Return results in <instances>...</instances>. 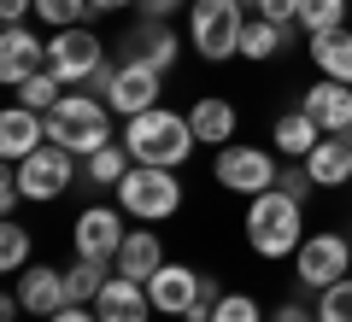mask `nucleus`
<instances>
[{
	"mask_svg": "<svg viewBox=\"0 0 352 322\" xmlns=\"http://www.w3.org/2000/svg\"><path fill=\"white\" fill-rule=\"evenodd\" d=\"M124 147H129V159H135V164L176 170L182 159H194V147H200V141H194V124H188V117H176V112H164V106H153V112L129 117Z\"/></svg>",
	"mask_w": 352,
	"mask_h": 322,
	"instance_id": "obj_1",
	"label": "nucleus"
},
{
	"mask_svg": "<svg viewBox=\"0 0 352 322\" xmlns=\"http://www.w3.org/2000/svg\"><path fill=\"white\" fill-rule=\"evenodd\" d=\"M47 141L76 159H94L100 147H112V106L94 94H65L47 112Z\"/></svg>",
	"mask_w": 352,
	"mask_h": 322,
	"instance_id": "obj_2",
	"label": "nucleus"
},
{
	"mask_svg": "<svg viewBox=\"0 0 352 322\" xmlns=\"http://www.w3.org/2000/svg\"><path fill=\"white\" fill-rule=\"evenodd\" d=\"M300 240H305V229H300V199H288L282 187L247 199V246L258 252V258H294Z\"/></svg>",
	"mask_w": 352,
	"mask_h": 322,
	"instance_id": "obj_3",
	"label": "nucleus"
},
{
	"mask_svg": "<svg viewBox=\"0 0 352 322\" xmlns=\"http://www.w3.org/2000/svg\"><path fill=\"white\" fill-rule=\"evenodd\" d=\"M112 194H118V205H124L135 223H164V217H176V205H182L176 170H159V164H129V176Z\"/></svg>",
	"mask_w": 352,
	"mask_h": 322,
	"instance_id": "obj_4",
	"label": "nucleus"
},
{
	"mask_svg": "<svg viewBox=\"0 0 352 322\" xmlns=\"http://www.w3.org/2000/svg\"><path fill=\"white\" fill-rule=\"evenodd\" d=\"M188 36H194V47H200V59H212V65L235 59L241 36H247V6H241V0H194Z\"/></svg>",
	"mask_w": 352,
	"mask_h": 322,
	"instance_id": "obj_5",
	"label": "nucleus"
},
{
	"mask_svg": "<svg viewBox=\"0 0 352 322\" xmlns=\"http://www.w3.org/2000/svg\"><path fill=\"white\" fill-rule=\"evenodd\" d=\"M106 65V41L94 36L88 24H76V30H53V41H47V71L59 76L65 88H82V82H94V71Z\"/></svg>",
	"mask_w": 352,
	"mask_h": 322,
	"instance_id": "obj_6",
	"label": "nucleus"
},
{
	"mask_svg": "<svg viewBox=\"0 0 352 322\" xmlns=\"http://www.w3.org/2000/svg\"><path fill=\"white\" fill-rule=\"evenodd\" d=\"M212 176L229 187V194H247L252 199V194H270L282 170H276V159H270L264 147H217Z\"/></svg>",
	"mask_w": 352,
	"mask_h": 322,
	"instance_id": "obj_7",
	"label": "nucleus"
},
{
	"mask_svg": "<svg viewBox=\"0 0 352 322\" xmlns=\"http://www.w3.org/2000/svg\"><path fill=\"white\" fill-rule=\"evenodd\" d=\"M18 170V187H24V199H41V205H47V199H59L65 187H71V176H76V152H65V147H36L30 152V159H18L12 164Z\"/></svg>",
	"mask_w": 352,
	"mask_h": 322,
	"instance_id": "obj_8",
	"label": "nucleus"
},
{
	"mask_svg": "<svg viewBox=\"0 0 352 322\" xmlns=\"http://www.w3.org/2000/svg\"><path fill=\"white\" fill-rule=\"evenodd\" d=\"M159 82H164V71H153L147 59H124V65H112L106 106L129 124V117H141V112H153V106H159Z\"/></svg>",
	"mask_w": 352,
	"mask_h": 322,
	"instance_id": "obj_9",
	"label": "nucleus"
},
{
	"mask_svg": "<svg viewBox=\"0 0 352 322\" xmlns=\"http://www.w3.org/2000/svg\"><path fill=\"white\" fill-rule=\"evenodd\" d=\"M129 223H124V205H88L76 217L71 240H76V258H100V264H118V246H124Z\"/></svg>",
	"mask_w": 352,
	"mask_h": 322,
	"instance_id": "obj_10",
	"label": "nucleus"
},
{
	"mask_svg": "<svg viewBox=\"0 0 352 322\" xmlns=\"http://www.w3.org/2000/svg\"><path fill=\"white\" fill-rule=\"evenodd\" d=\"M294 270H300L305 287H335L352 275V246L340 235H305L300 252H294Z\"/></svg>",
	"mask_w": 352,
	"mask_h": 322,
	"instance_id": "obj_11",
	"label": "nucleus"
},
{
	"mask_svg": "<svg viewBox=\"0 0 352 322\" xmlns=\"http://www.w3.org/2000/svg\"><path fill=\"white\" fill-rule=\"evenodd\" d=\"M41 65H47V41L36 30H24V24H6V36H0V82L24 88Z\"/></svg>",
	"mask_w": 352,
	"mask_h": 322,
	"instance_id": "obj_12",
	"label": "nucleus"
},
{
	"mask_svg": "<svg viewBox=\"0 0 352 322\" xmlns=\"http://www.w3.org/2000/svg\"><path fill=\"white\" fill-rule=\"evenodd\" d=\"M200 293H206V275L188 270V264H164V270L147 281L153 310H164V317H188V310L200 305Z\"/></svg>",
	"mask_w": 352,
	"mask_h": 322,
	"instance_id": "obj_13",
	"label": "nucleus"
},
{
	"mask_svg": "<svg viewBox=\"0 0 352 322\" xmlns=\"http://www.w3.org/2000/svg\"><path fill=\"white\" fill-rule=\"evenodd\" d=\"M300 112L311 117L323 135H340V129L352 124V82H335V76L311 82V88L300 94Z\"/></svg>",
	"mask_w": 352,
	"mask_h": 322,
	"instance_id": "obj_14",
	"label": "nucleus"
},
{
	"mask_svg": "<svg viewBox=\"0 0 352 322\" xmlns=\"http://www.w3.org/2000/svg\"><path fill=\"white\" fill-rule=\"evenodd\" d=\"M36 147H47V112H30V106H6V112H0V152H6V164L30 159Z\"/></svg>",
	"mask_w": 352,
	"mask_h": 322,
	"instance_id": "obj_15",
	"label": "nucleus"
},
{
	"mask_svg": "<svg viewBox=\"0 0 352 322\" xmlns=\"http://www.w3.org/2000/svg\"><path fill=\"white\" fill-rule=\"evenodd\" d=\"M94 310H100V322H147V310H153V299H147V281L112 275V281L100 287V299H94Z\"/></svg>",
	"mask_w": 352,
	"mask_h": 322,
	"instance_id": "obj_16",
	"label": "nucleus"
},
{
	"mask_svg": "<svg viewBox=\"0 0 352 322\" xmlns=\"http://www.w3.org/2000/svg\"><path fill=\"white\" fill-rule=\"evenodd\" d=\"M18 299H24L30 317H53V310H65V305H71V299H65V270L30 264V270L18 275Z\"/></svg>",
	"mask_w": 352,
	"mask_h": 322,
	"instance_id": "obj_17",
	"label": "nucleus"
},
{
	"mask_svg": "<svg viewBox=\"0 0 352 322\" xmlns=\"http://www.w3.org/2000/svg\"><path fill=\"white\" fill-rule=\"evenodd\" d=\"M159 270H164V246H159V235H147V229H129L124 246H118V275H129V281H153Z\"/></svg>",
	"mask_w": 352,
	"mask_h": 322,
	"instance_id": "obj_18",
	"label": "nucleus"
},
{
	"mask_svg": "<svg viewBox=\"0 0 352 322\" xmlns=\"http://www.w3.org/2000/svg\"><path fill=\"white\" fill-rule=\"evenodd\" d=\"M124 47H129V59H147L153 71H176V30H164V18H147Z\"/></svg>",
	"mask_w": 352,
	"mask_h": 322,
	"instance_id": "obj_19",
	"label": "nucleus"
},
{
	"mask_svg": "<svg viewBox=\"0 0 352 322\" xmlns=\"http://www.w3.org/2000/svg\"><path fill=\"white\" fill-rule=\"evenodd\" d=\"M188 124H194V141H206V147H223V141L235 135V106H229V100H217V94H206V100H194Z\"/></svg>",
	"mask_w": 352,
	"mask_h": 322,
	"instance_id": "obj_20",
	"label": "nucleus"
},
{
	"mask_svg": "<svg viewBox=\"0 0 352 322\" xmlns=\"http://www.w3.org/2000/svg\"><path fill=\"white\" fill-rule=\"evenodd\" d=\"M305 170L317 176V187H340V182H352V147L340 135H323L311 147V159H305Z\"/></svg>",
	"mask_w": 352,
	"mask_h": 322,
	"instance_id": "obj_21",
	"label": "nucleus"
},
{
	"mask_svg": "<svg viewBox=\"0 0 352 322\" xmlns=\"http://www.w3.org/2000/svg\"><path fill=\"white\" fill-rule=\"evenodd\" d=\"M317 141H323V129H317L305 112H282V117H276V129H270V147H276L282 159H311Z\"/></svg>",
	"mask_w": 352,
	"mask_h": 322,
	"instance_id": "obj_22",
	"label": "nucleus"
},
{
	"mask_svg": "<svg viewBox=\"0 0 352 322\" xmlns=\"http://www.w3.org/2000/svg\"><path fill=\"white\" fill-rule=\"evenodd\" d=\"M311 59L323 76L335 82H352V30H329V36H311Z\"/></svg>",
	"mask_w": 352,
	"mask_h": 322,
	"instance_id": "obj_23",
	"label": "nucleus"
},
{
	"mask_svg": "<svg viewBox=\"0 0 352 322\" xmlns=\"http://www.w3.org/2000/svg\"><path fill=\"white\" fill-rule=\"evenodd\" d=\"M294 24H270V18H247V36H241V59H276L288 47Z\"/></svg>",
	"mask_w": 352,
	"mask_h": 322,
	"instance_id": "obj_24",
	"label": "nucleus"
},
{
	"mask_svg": "<svg viewBox=\"0 0 352 322\" xmlns=\"http://www.w3.org/2000/svg\"><path fill=\"white\" fill-rule=\"evenodd\" d=\"M106 281H112V275H106L100 258H76L71 270H65V299H71V305H94Z\"/></svg>",
	"mask_w": 352,
	"mask_h": 322,
	"instance_id": "obj_25",
	"label": "nucleus"
},
{
	"mask_svg": "<svg viewBox=\"0 0 352 322\" xmlns=\"http://www.w3.org/2000/svg\"><path fill=\"white\" fill-rule=\"evenodd\" d=\"M129 164H135V159H129V147H124V141H112V147H100L94 159H82V176H88V182H100V187H118L129 176Z\"/></svg>",
	"mask_w": 352,
	"mask_h": 322,
	"instance_id": "obj_26",
	"label": "nucleus"
},
{
	"mask_svg": "<svg viewBox=\"0 0 352 322\" xmlns=\"http://www.w3.org/2000/svg\"><path fill=\"white\" fill-rule=\"evenodd\" d=\"M300 30H305V36L346 30V0H300Z\"/></svg>",
	"mask_w": 352,
	"mask_h": 322,
	"instance_id": "obj_27",
	"label": "nucleus"
},
{
	"mask_svg": "<svg viewBox=\"0 0 352 322\" xmlns=\"http://www.w3.org/2000/svg\"><path fill=\"white\" fill-rule=\"evenodd\" d=\"M94 12H100L94 0H36V18L53 24V30H76V24H88Z\"/></svg>",
	"mask_w": 352,
	"mask_h": 322,
	"instance_id": "obj_28",
	"label": "nucleus"
},
{
	"mask_svg": "<svg viewBox=\"0 0 352 322\" xmlns=\"http://www.w3.org/2000/svg\"><path fill=\"white\" fill-rule=\"evenodd\" d=\"M0 270H6V275H24L30 270V229L12 223V217L0 223Z\"/></svg>",
	"mask_w": 352,
	"mask_h": 322,
	"instance_id": "obj_29",
	"label": "nucleus"
},
{
	"mask_svg": "<svg viewBox=\"0 0 352 322\" xmlns=\"http://www.w3.org/2000/svg\"><path fill=\"white\" fill-rule=\"evenodd\" d=\"M59 100H65V82H59V76L47 71V65H41V71L30 76L24 88H18V106H30V112H53Z\"/></svg>",
	"mask_w": 352,
	"mask_h": 322,
	"instance_id": "obj_30",
	"label": "nucleus"
},
{
	"mask_svg": "<svg viewBox=\"0 0 352 322\" xmlns=\"http://www.w3.org/2000/svg\"><path fill=\"white\" fill-rule=\"evenodd\" d=\"M317 322H352V275L335 287H323V299H317Z\"/></svg>",
	"mask_w": 352,
	"mask_h": 322,
	"instance_id": "obj_31",
	"label": "nucleus"
},
{
	"mask_svg": "<svg viewBox=\"0 0 352 322\" xmlns=\"http://www.w3.org/2000/svg\"><path fill=\"white\" fill-rule=\"evenodd\" d=\"M212 322H264V310H258V299H247V293H223L217 310H212Z\"/></svg>",
	"mask_w": 352,
	"mask_h": 322,
	"instance_id": "obj_32",
	"label": "nucleus"
},
{
	"mask_svg": "<svg viewBox=\"0 0 352 322\" xmlns=\"http://www.w3.org/2000/svg\"><path fill=\"white\" fill-rule=\"evenodd\" d=\"M276 187H282V194H288V199H300V205H305V199H311V194H317V176H311V170H305V159H294V164H288V170H282V176H276Z\"/></svg>",
	"mask_w": 352,
	"mask_h": 322,
	"instance_id": "obj_33",
	"label": "nucleus"
},
{
	"mask_svg": "<svg viewBox=\"0 0 352 322\" xmlns=\"http://www.w3.org/2000/svg\"><path fill=\"white\" fill-rule=\"evenodd\" d=\"M258 18H270V24H300V0H258Z\"/></svg>",
	"mask_w": 352,
	"mask_h": 322,
	"instance_id": "obj_34",
	"label": "nucleus"
},
{
	"mask_svg": "<svg viewBox=\"0 0 352 322\" xmlns=\"http://www.w3.org/2000/svg\"><path fill=\"white\" fill-rule=\"evenodd\" d=\"M47 322H100V310H88V305H65V310H53Z\"/></svg>",
	"mask_w": 352,
	"mask_h": 322,
	"instance_id": "obj_35",
	"label": "nucleus"
},
{
	"mask_svg": "<svg viewBox=\"0 0 352 322\" xmlns=\"http://www.w3.org/2000/svg\"><path fill=\"white\" fill-rule=\"evenodd\" d=\"M24 12H36V0H0V18L6 24H24Z\"/></svg>",
	"mask_w": 352,
	"mask_h": 322,
	"instance_id": "obj_36",
	"label": "nucleus"
},
{
	"mask_svg": "<svg viewBox=\"0 0 352 322\" xmlns=\"http://www.w3.org/2000/svg\"><path fill=\"white\" fill-rule=\"evenodd\" d=\"M270 322H317V317H311V310H305V305H282V310H276V317H270Z\"/></svg>",
	"mask_w": 352,
	"mask_h": 322,
	"instance_id": "obj_37",
	"label": "nucleus"
},
{
	"mask_svg": "<svg viewBox=\"0 0 352 322\" xmlns=\"http://www.w3.org/2000/svg\"><path fill=\"white\" fill-rule=\"evenodd\" d=\"M141 12H147V18H170L176 0H141Z\"/></svg>",
	"mask_w": 352,
	"mask_h": 322,
	"instance_id": "obj_38",
	"label": "nucleus"
},
{
	"mask_svg": "<svg viewBox=\"0 0 352 322\" xmlns=\"http://www.w3.org/2000/svg\"><path fill=\"white\" fill-rule=\"evenodd\" d=\"M100 12H118V6H141V0H94Z\"/></svg>",
	"mask_w": 352,
	"mask_h": 322,
	"instance_id": "obj_39",
	"label": "nucleus"
},
{
	"mask_svg": "<svg viewBox=\"0 0 352 322\" xmlns=\"http://www.w3.org/2000/svg\"><path fill=\"white\" fill-rule=\"evenodd\" d=\"M340 141H346V147H352V124H346V129H340Z\"/></svg>",
	"mask_w": 352,
	"mask_h": 322,
	"instance_id": "obj_40",
	"label": "nucleus"
},
{
	"mask_svg": "<svg viewBox=\"0 0 352 322\" xmlns=\"http://www.w3.org/2000/svg\"><path fill=\"white\" fill-rule=\"evenodd\" d=\"M241 6H252V12H258V0H241Z\"/></svg>",
	"mask_w": 352,
	"mask_h": 322,
	"instance_id": "obj_41",
	"label": "nucleus"
}]
</instances>
